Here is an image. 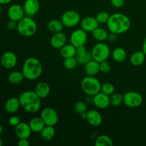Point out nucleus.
<instances>
[{"mask_svg": "<svg viewBox=\"0 0 146 146\" xmlns=\"http://www.w3.org/2000/svg\"><path fill=\"white\" fill-rule=\"evenodd\" d=\"M106 25L110 32L119 35L124 34L130 29L131 21L125 14L122 13H114L110 15Z\"/></svg>", "mask_w": 146, "mask_h": 146, "instance_id": "nucleus-1", "label": "nucleus"}, {"mask_svg": "<svg viewBox=\"0 0 146 146\" xmlns=\"http://www.w3.org/2000/svg\"><path fill=\"white\" fill-rule=\"evenodd\" d=\"M19 99L21 108L29 113H36L41 107V98L38 96L35 91H24L20 94Z\"/></svg>", "mask_w": 146, "mask_h": 146, "instance_id": "nucleus-2", "label": "nucleus"}, {"mask_svg": "<svg viewBox=\"0 0 146 146\" xmlns=\"http://www.w3.org/2000/svg\"><path fill=\"white\" fill-rule=\"evenodd\" d=\"M43 72V66L39 59L35 57H29L24 61L22 66V73L24 78L29 81L36 80Z\"/></svg>", "mask_w": 146, "mask_h": 146, "instance_id": "nucleus-3", "label": "nucleus"}, {"mask_svg": "<svg viewBox=\"0 0 146 146\" xmlns=\"http://www.w3.org/2000/svg\"><path fill=\"white\" fill-rule=\"evenodd\" d=\"M17 31L24 37H30L36 34L37 31V24L31 17H24L17 22Z\"/></svg>", "mask_w": 146, "mask_h": 146, "instance_id": "nucleus-4", "label": "nucleus"}, {"mask_svg": "<svg viewBox=\"0 0 146 146\" xmlns=\"http://www.w3.org/2000/svg\"><path fill=\"white\" fill-rule=\"evenodd\" d=\"M81 86L82 91L87 96H94L101 91V84L99 80L95 76H86L84 77L81 81Z\"/></svg>", "mask_w": 146, "mask_h": 146, "instance_id": "nucleus-5", "label": "nucleus"}, {"mask_svg": "<svg viewBox=\"0 0 146 146\" xmlns=\"http://www.w3.org/2000/svg\"><path fill=\"white\" fill-rule=\"evenodd\" d=\"M92 59L102 62L106 61L111 55V49L107 44L104 42H98L94 46L91 51Z\"/></svg>", "mask_w": 146, "mask_h": 146, "instance_id": "nucleus-6", "label": "nucleus"}, {"mask_svg": "<svg viewBox=\"0 0 146 146\" xmlns=\"http://www.w3.org/2000/svg\"><path fill=\"white\" fill-rule=\"evenodd\" d=\"M61 20L64 27L68 28L76 27L81 21L79 13L74 10H68L65 11L61 16Z\"/></svg>", "mask_w": 146, "mask_h": 146, "instance_id": "nucleus-7", "label": "nucleus"}, {"mask_svg": "<svg viewBox=\"0 0 146 146\" xmlns=\"http://www.w3.org/2000/svg\"><path fill=\"white\" fill-rule=\"evenodd\" d=\"M143 96L136 91H128L123 95V103H124V104L128 108H138L143 104Z\"/></svg>", "mask_w": 146, "mask_h": 146, "instance_id": "nucleus-8", "label": "nucleus"}, {"mask_svg": "<svg viewBox=\"0 0 146 146\" xmlns=\"http://www.w3.org/2000/svg\"><path fill=\"white\" fill-rule=\"evenodd\" d=\"M87 41L88 34L81 28L74 30L70 35V43L76 48L85 46Z\"/></svg>", "mask_w": 146, "mask_h": 146, "instance_id": "nucleus-9", "label": "nucleus"}, {"mask_svg": "<svg viewBox=\"0 0 146 146\" xmlns=\"http://www.w3.org/2000/svg\"><path fill=\"white\" fill-rule=\"evenodd\" d=\"M41 118L46 125L54 126L58 123V115L56 111L51 107H46L41 111Z\"/></svg>", "mask_w": 146, "mask_h": 146, "instance_id": "nucleus-10", "label": "nucleus"}, {"mask_svg": "<svg viewBox=\"0 0 146 146\" xmlns=\"http://www.w3.org/2000/svg\"><path fill=\"white\" fill-rule=\"evenodd\" d=\"M17 56L12 51H6L1 57V64L6 69H12L17 64Z\"/></svg>", "mask_w": 146, "mask_h": 146, "instance_id": "nucleus-11", "label": "nucleus"}, {"mask_svg": "<svg viewBox=\"0 0 146 146\" xmlns=\"http://www.w3.org/2000/svg\"><path fill=\"white\" fill-rule=\"evenodd\" d=\"M7 15L9 20H13L18 22L21 19L24 18L25 13L23 7L18 4H13L9 7Z\"/></svg>", "mask_w": 146, "mask_h": 146, "instance_id": "nucleus-12", "label": "nucleus"}, {"mask_svg": "<svg viewBox=\"0 0 146 146\" xmlns=\"http://www.w3.org/2000/svg\"><path fill=\"white\" fill-rule=\"evenodd\" d=\"M14 133L19 139H29L31 136V131L29 123L25 122H20L17 125L14 127Z\"/></svg>", "mask_w": 146, "mask_h": 146, "instance_id": "nucleus-13", "label": "nucleus"}, {"mask_svg": "<svg viewBox=\"0 0 146 146\" xmlns=\"http://www.w3.org/2000/svg\"><path fill=\"white\" fill-rule=\"evenodd\" d=\"M93 104L98 109H106L111 105L110 96L100 91L94 96Z\"/></svg>", "mask_w": 146, "mask_h": 146, "instance_id": "nucleus-14", "label": "nucleus"}, {"mask_svg": "<svg viewBox=\"0 0 146 146\" xmlns=\"http://www.w3.org/2000/svg\"><path fill=\"white\" fill-rule=\"evenodd\" d=\"M75 57L78 61V64H81V65H85L91 60H92V56H91V52L87 49V48H86L85 46L77 48L76 54Z\"/></svg>", "mask_w": 146, "mask_h": 146, "instance_id": "nucleus-15", "label": "nucleus"}, {"mask_svg": "<svg viewBox=\"0 0 146 146\" xmlns=\"http://www.w3.org/2000/svg\"><path fill=\"white\" fill-rule=\"evenodd\" d=\"M24 13L28 17H33L38 13L40 9L38 0H26L23 5Z\"/></svg>", "mask_w": 146, "mask_h": 146, "instance_id": "nucleus-16", "label": "nucleus"}, {"mask_svg": "<svg viewBox=\"0 0 146 146\" xmlns=\"http://www.w3.org/2000/svg\"><path fill=\"white\" fill-rule=\"evenodd\" d=\"M81 29L86 31L87 33H91L99 27V23L97 21L96 18L94 17H86L81 19Z\"/></svg>", "mask_w": 146, "mask_h": 146, "instance_id": "nucleus-17", "label": "nucleus"}, {"mask_svg": "<svg viewBox=\"0 0 146 146\" xmlns=\"http://www.w3.org/2000/svg\"><path fill=\"white\" fill-rule=\"evenodd\" d=\"M86 120L91 126L98 127L102 123L103 118L100 112H98L97 110L92 109L87 111Z\"/></svg>", "mask_w": 146, "mask_h": 146, "instance_id": "nucleus-18", "label": "nucleus"}, {"mask_svg": "<svg viewBox=\"0 0 146 146\" xmlns=\"http://www.w3.org/2000/svg\"><path fill=\"white\" fill-rule=\"evenodd\" d=\"M50 43L53 48L60 49L65 44H67V36L64 33L61 32L56 33L51 36Z\"/></svg>", "mask_w": 146, "mask_h": 146, "instance_id": "nucleus-19", "label": "nucleus"}, {"mask_svg": "<svg viewBox=\"0 0 146 146\" xmlns=\"http://www.w3.org/2000/svg\"><path fill=\"white\" fill-rule=\"evenodd\" d=\"M84 66V71L87 76H95L100 72V64L95 60H91Z\"/></svg>", "mask_w": 146, "mask_h": 146, "instance_id": "nucleus-20", "label": "nucleus"}, {"mask_svg": "<svg viewBox=\"0 0 146 146\" xmlns=\"http://www.w3.org/2000/svg\"><path fill=\"white\" fill-rule=\"evenodd\" d=\"M34 91L39 98H45L49 95L51 92V88L48 83L45 81H41L36 86Z\"/></svg>", "mask_w": 146, "mask_h": 146, "instance_id": "nucleus-21", "label": "nucleus"}, {"mask_svg": "<svg viewBox=\"0 0 146 146\" xmlns=\"http://www.w3.org/2000/svg\"><path fill=\"white\" fill-rule=\"evenodd\" d=\"M20 107H21V104H20L19 99L16 97L9 98L6 101L5 106H4L5 110L9 113H15L19 111Z\"/></svg>", "mask_w": 146, "mask_h": 146, "instance_id": "nucleus-22", "label": "nucleus"}, {"mask_svg": "<svg viewBox=\"0 0 146 146\" xmlns=\"http://www.w3.org/2000/svg\"><path fill=\"white\" fill-rule=\"evenodd\" d=\"M76 49L77 48L74 46L73 44H66L60 48V54L61 57L64 58H71V57H75L76 54Z\"/></svg>", "mask_w": 146, "mask_h": 146, "instance_id": "nucleus-23", "label": "nucleus"}, {"mask_svg": "<svg viewBox=\"0 0 146 146\" xmlns=\"http://www.w3.org/2000/svg\"><path fill=\"white\" fill-rule=\"evenodd\" d=\"M31 131L34 133H40L43 130V128L46 126L44 121L40 117H34L30 120L29 123Z\"/></svg>", "mask_w": 146, "mask_h": 146, "instance_id": "nucleus-24", "label": "nucleus"}, {"mask_svg": "<svg viewBox=\"0 0 146 146\" xmlns=\"http://www.w3.org/2000/svg\"><path fill=\"white\" fill-rule=\"evenodd\" d=\"M145 58L146 56L143 51H137L131 56L130 62L134 66H140L145 62Z\"/></svg>", "mask_w": 146, "mask_h": 146, "instance_id": "nucleus-25", "label": "nucleus"}, {"mask_svg": "<svg viewBox=\"0 0 146 146\" xmlns=\"http://www.w3.org/2000/svg\"><path fill=\"white\" fill-rule=\"evenodd\" d=\"M93 38L96 40L98 42H104L105 41L108 40V32L107 30L102 27H97L94 31L91 32Z\"/></svg>", "mask_w": 146, "mask_h": 146, "instance_id": "nucleus-26", "label": "nucleus"}, {"mask_svg": "<svg viewBox=\"0 0 146 146\" xmlns=\"http://www.w3.org/2000/svg\"><path fill=\"white\" fill-rule=\"evenodd\" d=\"M47 27L51 32L56 34V33L61 32L64 30V25L63 24L61 20L51 19L48 22Z\"/></svg>", "mask_w": 146, "mask_h": 146, "instance_id": "nucleus-27", "label": "nucleus"}, {"mask_svg": "<svg viewBox=\"0 0 146 146\" xmlns=\"http://www.w3.org/2000/svg\"><path fill=\"white\" fill-rule=\"evenodd\" d=\"M24 76L22 71H11L8 76V81L12 85H18L21 84L24 79Z\"/></svg>", "mask_w": 146, "mask_h": 146, "instance_id": "nucleus-28", "label": "nucleus"}, {"mask_svg": "<svg viewBox=\"0 0 146 146\" xmlns=\"http://www.w3.org/2000/svg\"><path fill=\"white\" fill-rule=\"evenodd\" d=\"M112 57L115 62L122 63L126 59L127 53L122 47H117L113 51Z\"/></svg>", "mask_w": 146, "mask_h": 146, "instance_id": "nucleus-29", "label": "nucleus"}, {"mask_svg": "<svg viewBox=\"0 0 146 146\" xmlns=\"http://www.w3.org/2000/svg\"><path fill=\"white\" fill-rule=\"evenodd\" d=\"M41 133V137L44 141H49L54 137L56 133L55 128L54 126H51V125H46L42 131L40 132Z\"/></svg>", "mask_w": 146, "mask_h": 146, "instance_id": "nucleus-30", "label": "nucleus"}, {"mask_svg": "<svg viewBox=\"0 0 146 146\" xmlns=\"http://www.w3.org/2000/svg\"><path fill=\"white\" fill-rule=\"evenodd\" d=\"M94 144L96 146H111L113 145V142L108 135H101L96 138Z\"/></svg>", "mask_w": 146, "mask_h": 146, "instance_id": "nucleus-31", "label": "nucleus"}, {"mask_svg": "<svg viewBox=\"0 0 146 146\" xmlns=\"http://www.w3.org/2000/svg\"><path fill=\"white\" fill-rule=\"evenodd\" d=\"M123 102V95L118 93H114L110 96L111 105L114 107H118Z\"/></svg>", "mask_w": 146, "mask_h": 146, "instance_id": "nucleus-32", "label": "nucleus"}, {"mask_svg": "<svg viewBox=\"0 0 146 146\" xmlns=\"http://www.w3.org/2000/svg\"><path fill=\"white\" fill-rule=\"evenodd\" d=\"M101 92L104 93L106 95L111 96L112 94L115 93V86L111 83L106 82L101 84Z\"/></svg>", "mask_w": 146, "mask_h": 146, "instance_id": "nucleus-33", "label": "nucleus"}, {"mask_svg": "<svg viewBox=\"0 0 146 146\" xmlns=\"http://www.w3.org/2000/svg\"><path fill=\"white\" fill-rule=\"evenodd\" d=\"M77 64H78V61H77L76 57H71V58H64V66L66 69H74V68L76 67Z\"/></svg>", "mask_w": 146, "mask_h": 146, "instance_id": "nucleus-34", "label": "nucleus"}, {"mask_svg": "<svg viewBox=\"0 0 146 146\" xmlns=\"http://www.w3.org/2000/svg\"><path fill=\"white\" fill-rule=\"evenodd\" d=\"M74 110L78 114H82L86 113L88 111V107H87L86 103L84 101H77L74 105Z\"/></svg>", "mask_w": 146, "mask_h": 146, "instance_id": "nucleus-35", "label": "nucleus"}, {"mask_svg": "<svg viewBox=\"0 0 146 146\" xmlns=\"http://www.w3.org/2000/svg\"><path fill=\"white\" fill-rule=\"evenodd\" d=\"M110 14H108V12L106 11H101L99 13L97 14V15L96 16V18L97 21L99 23V24H106L108 22V19H109Z\"/></svg>", "mask_w": 146, "mask_h": 146, "instance_id": "nucleus-36", "label": "nucleus"}, {"mask_svg": "<svg viewBox=\"0 0 146 146\" xmlns=\"http://www.w3.org/2000/svg\"><path fill=\"white\" fill-rule=\"evenodd\" d=\"M100 71L103 74H108L111 70V66L109 62L106 61L100 62Z\"/></svg>", "mask_w": 146, "mask_h": 146, "instance_id": "nucleus-37", "label": "nucleus"}, {"mask_svg": "<svg viewBox=\"0 0 146 146\" xmlns=\"http://www.w3.org/2000/svg\"><path fill=\"white\" fill-rule=\"evenodd\" d=\"M20 122H21L20 118H19L18 116H17V115H12V116L10 117V118L9 119V125H11V126L15 127L16 125H18Z\"/></svg>", "mask_w": 146, "mask_h": 146, "instance_id": "nucleus-38", "label": "nucleus"}, {"mask_svg": "<svg viewBox=\"0 0 146 146\" xmlns=\"http://www.w3.org/2000/svg\"><path fill=\"white\" fill-rule=\"evenodd\" d=\"M111 4L115 8H121L125 4V0H111Z\"/></svg>", "mask_w": 146, "mask_h": 146, "instance_id": "nucleus-39", "label": "nucleus"}, {"mask_svg": "<svg viewBox=\"0 0 146 146\" xmlns=\"http://www.w3.org/2000/svg\"><path fill=\"white\" fill-rule=\"evenodd\" d=\"M7 29L10 31H14V30L17 29V22L15 21H13V20H9L8 23H7Z\"/></svg>", "mask_w": 146, "mask_h": 146, "instance_id": "nucleus-40", "label": "nucleus"}, {"mask_svg": "<svg viewBox=\"0 0 146 146\" xmlns=\"http://www.w3.org/2000/svg\"><path fill=\"white\" fill-rule=\"evenodd\" d=\"M117 37H118V34L111 32V34H108V40L109 41V42L114 43L117 41V39H118V38H117Z\"/></svg>", "mask_w": 146, "mask_h": 146, "instance_id": "nucleus-41", "label": "nucleus"}, {"mask_svg": "<svg viewBox=\"0 0 146 146\" xmlns=\"http://www.w3.org/2000/svg\"><path fill=\"white\" fill-rule=\"evenodd\" d=\"M30 143L29 142L28 139H25V138H23V139H19L18 142V145L19 146H29Z\"/></svg>", "mask_w": 146, "mask_h": 146, "instance_id": "nucleus-42", "label": "nucleus"}, {"mask_svg": "<svg viewBox=\"0 0 146 146\" xmlns=\"http://www.w3.org/2000/svg\"><path fill=\"white\" fill-rule=\"evenodd\" d=\"M142 51H143L144 54H145V56H146V37L145 38V39H144L143 43V45H142Z\"/></svg>", "mask_w": 146, "mask_h": 146, "instance_id": "nucleus-43", "label": "nucleus"}, {"mask_svg": "<svg viewBox=\"0 0 146 146\" xmlns=\"http://www.w3.org/2000/svg\"><path fill=\"white\" fill-rule=\"evenodd\" d=\"M12 0H0V4L1 5H5V4H9Z\"/></svg>", "mask_w": 146, "mask_h": 146, "instance_id": "nucleus-44", "label": "nucleus"}, {"mask_svg": "<svg viewBox=\"0 0 146 146\" xmlns=\"http://www.w3.org/2000/svg\"><path fill=\"white\" fill-rule=\"evenodd\" d=\"M3 133V126L0 124V135H1V133Z\"/></svg>", "mask_w": 146, "mask_h": 146, "instance_id": "nucleus-45", "label": "nucleus"}, {"mask_svg": "<svg viewBox=\"0 0 146 146\" xmlns=\"http://www.w3.org/2000/svg\"><path fill=\"white\" fill-rule=\"evenodd\" d=\"M3 145V141H2V140H1V138H0V146H1Z\"/></svg>", "mask_w": 146, "mask_h": 146, "instance_id": "nucleus-46", "label": "nucleus"}, {"mask_svg": "<svg viewBox=\"0 0 146 146\" xmlns=\"http://www.w3.org/2000/svg\"><path fill=\"white\" fill-rule=\"evenodd\" d=\"M1 4H0V14H1Z\"/></svg>", "mask_w": 146, "mask_h": 146, "instance_id": "nucleus-47", "label": "nucleus"}]
</instances>
